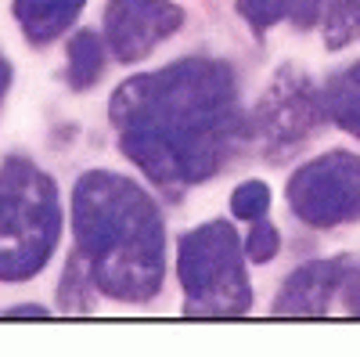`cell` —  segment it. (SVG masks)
<instances>
[{"mask_svg":"<svg viewBox=\"0 0 360 357\" xmlns=\"http://www.w3.org/2000/svg\"><path fill=\"white\" fill-rule=\"evenodd\" d=\"M176 267H180V285H184L191 314L231 318V314L249 311L252 289L245 278L238 234L227 220L202 224L180 238Z\"/></svg>","mask_w":360,"mask_h":357,"instance_id":"4","label":"cell"},{"mask_svg":"<svg viewBox=\"0 0 360 357\" xmlns=\"http://www.w3.org/2000/svg\"><path fill=\"white\" fill-rule=\"evenodd\" d=\"M278 246H281V238H278V227L270 224V220H252V231L245 238V256L252 263H266V260H274L278 256Z\"/></svg>","mask_w":360,"mask_h":357,"instance_id":"14","label":"cell"},{"mask_svg":"<svg viewBox=\"0 0 360 357\" xmlns=\"http://www.w3.org/2000/svg\"><path fill=\"white\" fill-rule=\"evenodd\" d=\"M346 271H349V260H342V256L339 260L303 263L281 285L274 314H285V318H317V314H324L328 303L335 300V292L342 289Z\"/></svg>","mask_w":360,"mask_h":357,"instance_id":"8","label":"cell"},{"mask_svg":"<svg viewBox=\"0 0 360 357\" xmlns=\"http://www.w3.org/2000/svg\"><path fill=\"white\" fill-rule=\"evenodd\" d=\"M328 0H281V15L299 25V29H314L321 22V11H324Z\"/></svg>","mask_w":360,"mask_h":357,"instance_id":"15","label":"cell"},{"mask_svg":"<svg viewBox=\"0 0 360 357\" xmlns=\"http://www.w3.org/2000/svg\"><path fill=\"white\" fill-rule=\"evenodd\" d=\"M317 101H321L324 119H332L346 134L360 137V62L328 76L324 87L317 91Z\"/></svg>","mask_w":360,"mask_h":357,"instance_id":"10","label":"cell"},{"mask_svg":"<svg viewBox=\"0 0 360 357\" xmlns=\"http://www.w3.org/2000/svg\"><path fill=\"white\" fill-rule=\"evenodd\" d=\"M101 69H105V44L94 29H83L69 44V83L76 91H86V87L98 83Z\"/></svg>","mask_w":360,"mask_h":357,"instance_id":"11","label":"cell"},{"mask_svg":"<svg viewBox=\"0 0 360 357\" xmlns=\"http://www.w3.org/2000/svg\"><path fill=\"white\" fill-rule=\"evenodd\" d=\"M86 0H15V18L33 44H51L72 25Z\"/></svg>","mask_w":360,"mask_h":357,"instance_id":"9","label":"cell"},{"mask_svg":"<svg viewBox=\"0 0 360 357\" xmlns=\"http://www.w3.org/2000/svg\"><path fill=\"white\" fill-rule=\"evenodd\" d=\"M288 206L310 227L360 220V156L328 152L303 163L288 181Z\"/></svg>","mask_w":360,"mask_h":357,"instance_id":"5","label":"cell"},{"mask_svg":"<svg viewBox=\"0 0 360 357\" xmlns=\"http://www.w3.org/2000/svg\"><path fill=\"white\" fill-rule=\"evenodd\" d=\"M238 11L249 18L252 29H266L281 18V0H238Z\"/></svg>","mask_w":360,"mask_h":357,"instance_id":"16","label":"cell"},{"mask_svg":"<svg viewBox=\"0 0 360 357\" xmlns=\"http://www.w3.org/2000/svg\"><path fill=\"white\" fill-rule=\"evenodd\" d=\"M266 206H270V188L263 181H245L231 199V210L238 220H259L266 213Z\"/></svg>","mask_w":360,"mask_h":357,"instance_id":"13","label":"cell"},{"mask_svg":"<svg viewBox=\"0 0 360 357\" xmlns=\"http://www.w3.org/2000/svg\"><path fill=\"white\" fill-rule=\"evenodd\" d=\"M342 303H346V314H360V267H349L346 278H342Z\"/></svg>","mask_w":360,"mask_h":357,"instance_id":"17","label":"cell"},{"mask_svg":"<svg viewBox=\"0 0 360 357\" xmlns=\"http://www.w3.org/2000/svg\"><path fill=\"white\" fill-rule=\"evenodd\" d=\"M72 231L90 282L112 300L144 303L162 285V220L155 202L115 173H83L72 192Z\"/></svg>","mask_w":360,"mask_h":357,"instance_id":"2","label":"cell"},{"mask_svg":"<svg viewBox=\"0 0 360 357\" xmlns=\"http://www.w3.org/2000/svg\"><path fill=\"white\" fill-rule=\"evenodd\" d=\"M62 210L51 177L25 159L0 170V282H25L51 260Z\"/></svg>","mask_w":360,"mask_h":357,"instance_id":"3","label":"cell"},{"mask_svg":"<svg viewBox=\"0 0 360 357\" xmlns=\"http://www.w3.org/2000/svg\"><path fill=\"white\" fill-rule=\"evenodd\" d=\"M119 148L162 188L213 177L242 137L238 83L224 62L184 58L112 94Z\"/></svg>","mask_w":360,"mask_h":357,"instance_id":"1","label":"cell"},{"mask_svg":"<svg viewBox=\"0 0 360 357\" xmlns=\"http://www.w3.org/2000/svg\"><path fill=\"white\" fill-rule=\"evenodd\" d=\"M44 307H25V311H11V318H44Z\"/></svg>","mask_w":360,"mask_h":357,"instance_id":"19","label":"cell"},{"mask_svg":"<svg viewBox=\"0 0 360 357\" xmlns=\"http://www.w3.org/2000/svg\"><path fill=\"white\" fill-rule=\"evenodd\" d=\"M321 119L324 112H321L317 87L310 83V76L295 65H281L256 108V137L263 144V152L274 163H281L285 156L299 152L317 134Z\"/></svg>","mask_w":360,"mask_h":357,"instance_id":"6","label":"cell"},{"mask_svg":"<svg viewBox=\"0 0 360 357\" xmlns=\"http://www.w3.org/2000/svg\"><path fill=\"white\" fill-rule=\"evenodd\" d=\"M8 87H11V65H8V58L0 54V101H4V94H8Z\"/></svg>","mask_w":360,"mask_h":357,"instance_id":"18","label":"cell"},{"mask_svg":"<svg viewBox=\"0 0 360 357\" xmlns=\"http://www.w3.org/2000/svg\"><path fill=\"white\" fill-rule=\"evenodd\" d=\"M184 11L169 0H108L105 40L119 62H141L169 33H176Z\"/></svg>","mask_w":360,"mask_h":357,"instance_id":"7","label":"cell"},{"mask_svg":"<svg viewBox=\"0 0 360 357\" xmlns=\"http://www.w3.org/2000/svg\"><path fill=\"white\" fill-rule=\"evenodd\" d=\"M321 37L328 51H342L360 40V0H328L321 11Z\"/></svg>","mask_w":360,"mask_h":357,"instance_id":"12","label":"cell"}]
</instances>
